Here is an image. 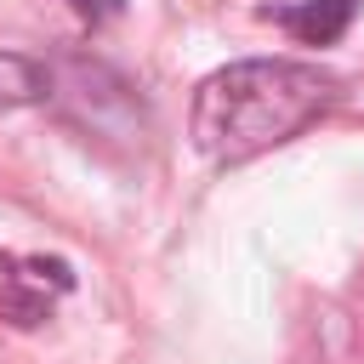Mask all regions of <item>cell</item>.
<instances>
[{
  "mask_svg": "<svg viewBox=\"0 0 364 364\" xmlns=\"http://www.w3.org/2000/svg\"><path fill=\"white\" fill-rule=\"evenodd\" d=\"M336 102H341V80L330 68L296 57H250L216 68L193 91L188 131L210 165H245L318 125Z\"/></svg>",
  "mask_w": 364,
  "mask_h": 364,
  "instance_id": "1",
  "label": "cell"
},
{
  "mask_svg": "<svg viewBox=\"0 0 364 364\" xmlns=\"http://www.w3.org/2000/svg\"><path fill=\"white\" fill-rule=\"evenodd\" d=\"M46 102H57L63 119H74L85 136H136L142 131V102L136 91L91 57H68L46 68Z\"/></svg>",
  "mask_w": 364,
  "mask_h": 364,
  "instance_id": "2",
  "label": "cell"
},
{
  "mask_svg": "<svg viewBox=\"0 0 364 364\" xmlns=\"http://www.w3.org/2000/svg\"><path fill=\"white\" fill-rule=\"evenodd\" d=\"M74 273L57 256H0V313L11 324H40L57 296H68Z\"/></svg>",
  "mask_w": 364,
  "mask_h": 364,
  "instance_id": "3",
  "label": "cell"
},
{
  "mask_svg": "<svg viewBox=\"0 0 364 364\" xmlns=\"http://www.w3.org/2000/svg\"><path fill=\"white\" fill-rule=\"evenodd\" d=\"M353 11H358V0H290V6H262V17L279 23V28H290L301 46H330V40H341L347 23H353Z\"/></svg>",
  "mask_w": 364,
  "mask_h": 364,
  "instance_id": "4",
  "label": "cell"
},
{
  "mask_svg": "<svg viewBox=\"0 0 364 364\" xmlns=\"http://www.w3.org/2000/svg\"><path fill=\"white\" fill-rule=\"evenodd\" d=\"M46 102V63H28L17 51H0V114Z\"/></svg>",
  "mask_w": 364,
  "mask_h": 364,
  "instance_id": "5",
  "label": "cell"
},
{
  "mask_svg": "<svg viewBox=\"0 0 364 364\" xmlns=\"http://www.w3.org/2000/svg\"><path fill=\"white\" fill-rule=\"evenodd\" d=\"M74 11H80L85 23H102V17H114V11H119V0H74Z\"/></svg>",
  "mask_w": 364,
  "mask_h": 364,
  "instance_id": "6",
  "label": "cell"
}]
</instances>
